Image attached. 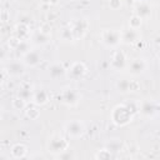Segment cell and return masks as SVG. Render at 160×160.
Returning <instances> with one entry per match:
<instances>
[{"label": "cell", "mask_w": 160, "mask_h": 160, "mask_svg": "<svg viewBox=\"0 0 160 160\" xmlns=\"http://www.w3.org/2000/svg\"><path fill=\"white\" fill-rule=\"evenodd\" d=\"M69 149V141L61 136L60 134H54L49 138L48 141V151L54 155H61L66 152Z\"/></svg>", "instance_id": "7a4b0ae2"}, {"label": "cell", "mask_w": 160, "mask_h": 160, "mask_svg": "<svg viewBox=\"0 0 160 160\" xmlns=\"http://www.w3.org/2000/svg\"><path fill=\"white\" fill-rule=\"evenodd\" d=\"M42 2H46V4H50V0H41Z\"/></svg>", "instance_id": "d590c367"}, {"label": "cell", "mask_w": 160, "mask_h": 160, "mask_svg": "<svg viewBox=\"0 0 160 160\" xmlns=\"http://www.w3.org/2000/svg\"><path fill=\"white\" fill-rule=\"evenodd\" d=\"M141 39V34L138 29H131V28H126L121 31V42L126 44V45H132L139 42Z\"/></svg>", "instance_id": "9c48e42d"}, {"label": "cell", "mask_w": 160, "mask_h": 160, "mask_svg": "<svg viewBox=\"0 0 160 160\" xmlns=\"http://www.w3.org/2000/svg\"><path fill=\"white\" fill-rule=\"evenodd\" d=\"M88 69H86V65L82 62V61H75L70 65V68L68 69L66 71V75L69 79L76 81V80H80L85 76Z\"/></svg>", "instance_id": "5b68a950"}, {"label": "cell", "mask_w": 160, "mask_h": 160, "mask_svg": "<svg viewBox=\"0 0 160 160\" xmlns=\"http://www.w3.org/2000/svg\"><path fill=\"white\" fill-rule=\"evenodd\" d=\"M15 36L20 40H28L29 39V34H30V28L26 22L20 21L19 24H16L15 26Z\"/></svg>", "instance_id": "9a60e30c"}, {"label": "cell", "mask_w": 160, "mask_h": 160, "mask_svg": "<svg viewBox=\"0 0 160 160\" xmlns=\"http://www.w3.org/2000/svg\"><path fill=\"white\" fill-rule=\"evenodd\" d=\"M94 158H95V159H100V160H108V159L112 158V152H111L108 148H104V149L99 150V151L95 154Z\"/></svg>", "instance_id": "484cf974"}, {"label": "cell", "mask_w": 160, "mask_h": 160, "mask_svg": "<svg viewBox=\"0 0 160 160\" xmlns=\"http://www.w3.org/2000/svg\"><path fill=\"white\" fill-rule=\"evenodd\" d=\"M141 25H142V19L140 18V16H138L136 14L135 15H132L130 19H129V28H131V29H140L141 28Z\"/></svg>", "instance_id": "d4e9b609"}, {"label": "cell", "mask_w": 160, "mask_h": 160, "mask_svg": "<svg viewBox=\"0 0 160 160\" xmlns=\"http://www.w3.org/2000/svg\"><path fill=\"white\" fill-rule=\"evenodd\" d=\"M60 38L64 41H72V40H75L74 39V35H72V31H71V28H68V26H65V28L61 29Z\"/></svg>", "instance_id": "cb8c5ba5"}, {"label": "cell", "mask_w": 160, "mask_h": 160, "mask_svg": "<svg viewBox=\"0 0 160 160\" xmlns=\"http://www.w3.org/2000/svg\"><path fill=\"white\" fill-rule=\"evenodd\" d=\"M5 69L9 76H20L25 72V64L22 61H11Z\"/></svg>", "instance_id": "5bb4252c"}, {"label": "cell", "mask_w": 160, "mask_h": 160, "mask_svg": "<svg viewBox=\"0 0 160 160\" xmlns=\"http://www.w3.org/2000/svg\"><path fill=\"white\" fill-rule=\"evenodd\" d=\"M106 148H108L111 152L120 151V150H121V141H119V140H111V141L106 145Z\"/></svg>", "instance_id": "83f0119b"}, {"label": "cell", "mask_w": 160, "mask_h": 160, "mask_svg": "<svg viewBox=\"0 0 160 160\" xmlns=\"http://www.w3.org/2000/svg\"><path fill=\"white\" fill-rule=\"evenodd\" d=\"M40 61H41V54L36 49H31L29 52H26L22 56V62L28 68H35L40 64Z\"/></svg>", "instance_id": "8fae6325"}, {"label": "cell", "mask_w": 160, "mask_h": 160, "mask_svg": "<svg viewBox=\"0 0 160 160\" xmlns=\"http://www.w3.org/2000/svg\"><path fill=\"white\" fill-rule=\"evenodd\" d=\"M26 116H28L30 120H36V119H39V116H40V110H39L38 108H35V106L28 108V110H26Z\"/></svg>", "instance_id": "4316f807"}, {"label": "cell", "mask_w": 160, "mask_h": 160, "mask_svg": "<svg viewBox=\"0 0 160 160\" xmlns=\"http://www.w3.org/2000/svg\"><path fill=\"white\" fill-rule=\"evenodd\" d=\"M66 71H68V69H65V66H64L61 62H54V64H51V65L49 66V69H48L49 76H50L51 79H54V80L60 79V78H62L64 75H66Z\"/></svg>", "instance_id": "4fadbf2b"}, {"label": "cell", "mask_w": 160, "mask_h": 160, "mask_svg": "<svg viewBox=\"0 0 160 160\" xmlns=\"http://www.w3.org/2000/svg\"><path fill=\"white\" fill-rule=\"evenodd\" d=\"M11 105H12L14 110L21 111V110H24V109L26 108V100L21 99L20 96H16V98H14V99H12V102H11Z\"/></svg>", "instance_id": "603a6c76"}, {"label": "cell", "mask_w": 160, "mask_h": 160, "mask_svg": "<svg viewBox=\"0 0 160 160\" xmlns=\"http://www.w3.org/2000/svg\"><path fill=\"white\" fill-rule=\"evenodd\" d=\"M135 14L138 16H140L141 19H146V18H149L151 15V8H150V5L148 2L141 1L135 6Z\"/></svg>", "instance_id": "ac0fdd59"}, {"label": "cell", "mask_w": 160, "mask_h": 160, "mask_svg": "<svg viewBox=\"0 0 160 160\" xmlns=\"http://www.w3.org/2000/svg\"><path fill=\"white\" fill-rule=\"evenodd\" d=\"M159 110H160V105L154 100H142L139 104V111L146 118L155 116L159 112Z\"/></svg>", "instance_id": "ba28073f"}, {"label": "cell", "mask_w": 160, "mask_h": 160, "mask_svg": "<svg viewBox=\"0 0 160 160\" xmlns=\"http://www.w3.org/2000/svg\"><path fill=\"white\" fill-rule=\"evenodd\" d=\"M140 88H141V85H140V82H139L138 80H130L129 91H131V92H136V91L140 90Z\"/></svg>", "instance_id": "f1b7e54d"}, {"label": "cell", "mask_w": 160, "mask_h": 160, "mask_svg": "<svg viewBox=\"0 0 160 160\" xmlns=\"http://www.w3.org/2000/svg\"><path fill=\"white\" fill-rule=\"evenodd\" d=\"M109 6L111 10H118L121 8V0H109Z\"/></svg>", "instance_id": "f546056e"}, {"label": "cell", "mask_w": 160, "mask_h": 160, "mask_svg": "<svg viewBox=\"0 0 160 160\" xmlns=\"http://www.w3.org/2000/svg\"><path fill=\"white\" fill-rule=\"evenodd\" d=\"M51 40V36L49 34H45V32H41V31H38L34 36H32V42L38 46H42V45H46L49 44Z\"/></svg>", "instance_id": "ffe728a7"}, {"label": "cell", "mask_w": 160, "mask_h": 160, "mask_svg": "<svg viewBox=\"0 0 160 160\" xmlns=\"http://www.w3.org/2000/svg\"><path fill=\"white\" fill-rule=\"evenodd\" d=\"M129 85H130V80L128 79H120L116 82V89L120 94H126L129 92Z\"/></svg>", "instance_id": "7402d4cb"}, {"label": "cell", "mask_w": 160, "mask_h": 160, "mask_svg": "<svg viewBox=\"0 0 160 160\" xmlns=\"http://www.w3.org/2000/svg\"><path fill=\"white\" fill-rule=\"evenodd\" d=\"M101 41L109 46V48H115L121 42V31L115 30V29H105L100 34Z\"/></svg>", "instance_id": "3957f363"}, {"label": "cell", "mask_w": 160, "mask_h": 160, "mask_svg": "<svg viewBox=\"0 0 160 160\" xmlns=\"http://www.w3.org/2000/svg\"><path fill=\"white\" fill-rule=\"evenodd\" d=\"M39 31H41V32H45V34H49V35H50V32H51V26H50V24H49V22H44V24H41V25H40Z\"/></svg>", "instance_id": "4dcf8cb0"}, {"label": "cell", "mask_w": 160, "mask_h": 160, "mask_svg": "<svg viewBox=\"0 0 160 160\" xmlns=\"http://www.w3.org/2000/svg\"><path fill=\"white\" fill-rule=\"evenodd\" d=\"M20 41H21L20 39H18L16 36H14V38H11V39H9V41H8V44H9V46H10V48H12V49H15V48L18 46V44H19Z\"/></svg>", "instance_id": "1f68e13d"}, {"label": "cell", "mask_w": 160, "mask_h": 160, "mask_svg": "<svg viewBox=\"0 0 160 160\" xmlns=\"http://www.w3.org/2000/svg\"><path fill=\"white\" fill-rule=\"evenodd\" d=\"M28 154V146L21 144V142H18L15 145H12L11 148V156L14 159H24Z\"/></svg>", "instance_id": "e0dca14e"}, {"label": "cell", "mask_w": 160, "mask_h": 160, "mask_svg": "<svg viewBox=\"0 0 160 160\" xmlns=\"http://www.w3.org/2000/svg\"><path fill=\"white\" fill-rule=\"evenodd\" d=\"M19 55H25L26 52H29L31 49H30V44H29V41L28 40H21L19 44H18V46L14 49Z\"/></svg>", "instance_id": "44dd1931"}, {"label": "cell", "mask_w": 160, "mask_h": 160, "mask_svg": "<svg viewBox=\"0 0 160 160\" xmlns=\"http://www.w3.org/2000/svg\"><path fill=\"white\" fill-rule=\"evenodd\" d=\"M31 99H32V102H34L35 105L42 106V105H45V104L49 101V95H48L46 90L40 89V90H36V91L34 92V95H32Z\"/></svg>", "instance_id": "2e32d148"}, {"label": "cell", "mask_w": 160, "mask_h": 160, "mask_svg": "<svg viewBox=\"0 0 160 160\" xmlns=\"http://www.w3.org/2000/svg\"><path fill=\"white\" fill-rule=\"evenodd\" d=\"M60 2V0H50V5H58Z\"/></svg>", "instance_id": "836d02e7"}, {"label": "cell", "mask_w": 160, "mask_h": 160, "mask_svg": "<svg viewBox=\"0 0 160 160\" xmlns=\"http://www.w3.org/2000/svg\"><path fill=\"white\" fill-rule=\"evenodd\" d=\"M0 19H1V22H2V24H5V22L9 20V11H8L6 9H2V10H1V18H0Z\"/></svg>", "instance_id": "d6a6232c"}, {"label": "cell", "mask_w": 160, "mask_h": 160, "mask_svg": "<svg viewBox=\"0 0 160 160\" xmlns=\"http://www.w3.org/2000/svg\"><path fill=\"white\" fill-rule=\"evenodd\" d=\"M146 66H148V64H146L145 59L136 58L130 62L129 70H130V74H132V75H140L146 70Z\"/></svg>", "instance_id": "7c38bea8"}, {"label": "cell", "mask_w": 160, "mask_h": 160, "mask_svg": "<svg viewBox=\"0 0 160 160\" xmlns=\"http://www.w3.org/2000/svg\"><path fill=\"white\" fill-rule=\"evenodd\" d=\"M71 31H72V35H74V39L75 40H79L81 38L85 36V34L88 32V29H89V21L86 19H76L72 21L71 24Z\"/></svg>", "instance_id": "8992f818"}, {"label": "cell", "mask_w": 160, "mask_h": 160, "mask_svg": "<svg viewBox=\"0 0 160 160\" xmlns=\"http://www.w3.org/2000/svg\"><path fill=\"white\" fill-rule=\"evenodd\" d=\"M134 118V112L129 109L126 104L116 105L111 111V121L118 126L128 125Z\"/></svg>", "instance_id": "6da1fadb"}, {"label": "cell", "mask_w": 160, "mask_h": 160, "mask_svg": "<svg viewBox=\"0 0 160 160\" xmlns=\"http://www.w3.org/2000/svg\"><path fill=\"white\" fill-rule=\"evenodd\" d=\"M110 65L114 70H124L125 66H126V55L122 50H115L112 56H111V61H110Z\"/></svg>", "instance_id": "30bf717a"}, {"label": "cell", "mask_w": 160, "mask_h": 160, "mask_svg": "<svg viewBox=\"0 0 160 160\" xmlns=\"http://www.w3.org/2000/svg\"><path fill=\"white\" fill-rule=\"evenodd\" d=\"M32 86L28 82H22L20 86H19V90H18V96H20L21 99L24 100H29L30 98H32L34 92H32Z\"/></svg>", "instance_id": "d6986e66"}, {"label": "cell", "mask_w": 160, "mask_h": 160, "mask_svg": "<svg viewBox=\"0 0 160 160\" xmlns=\"http://www.w3.org/2000/svg\"><path fill=\"white\" fill-rule=\"evenodd\" d=\"M156 56H158V59H159V60H160V50H159V51H158V52H156Z\"/></svg>", "instance_id": "e575fe53"}, {"label": "cell", "mask_w": 160, "mask_h": 160, "mask_svg": "<svg viewBox=\"0 0 160 160\" xmlns=\"http://www.w3.org/2000/svg\"><path fill=\"white\" fill-rule=\"evenodd\" d=\"M65 132L70 138L79 139L81 136H84V134H85V125L81 120H78V119L70 120L65 124Z\"/></svg>", "instance_id": "277c9868"}, {"label": "cell", "mask_w": 160, "mask_h": 160, "mask_svg": "<svg viewBox=\"0 0 160 160\" xmlns=\"http://www.w3.org/2000/svg\"><path fill=\"white\" fill-rule=\"evenodd\" d=\"M61 101L68 106H75L80 101V95L75 89L65 86L61 91Z\"/></svg>", "instance_id": "52a82bcc"}]
</instances>
